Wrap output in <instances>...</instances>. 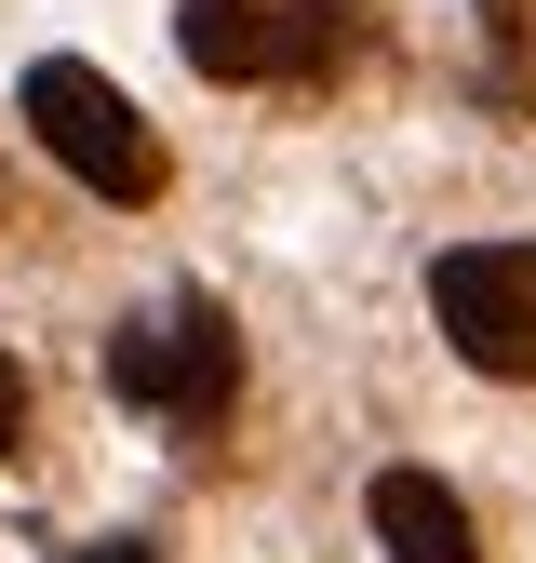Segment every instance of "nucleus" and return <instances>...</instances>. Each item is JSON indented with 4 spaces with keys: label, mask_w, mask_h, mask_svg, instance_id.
I'll return each mask as SVG.
<instances>
[{
    "label": "nucleus",
    "mask_w": 536,
    "mask_h": 563,
    "mask_svg": "<svg viewBox=\"0 0 536 563\" xmlns=\"http://www.w3.org/2000/svg\"><path fill=\"white\" fill-rule=\"evenodd\" d=\"M27 134H41L94 201H161V134H148V108H134L108 67L41 54V67H27Z\"/></svg>",
    "instance_id": "f03ea898"
},
{
    "label": "nucleus",
    "mask_w": 536,
    "mask_h": 563,
    "mask_svg": "<svg viewBox=\"0 0 536 563\" xmlns=\"http://www.w3.org/2000/svg\"><path fill=\"white\" fill-rule=\"evenodd\" d=\"M429 322L469 376H536V242H456L429 268Z\"/></svg>",
    "instance_id": "20e7f679"
},
{
    "label": "nucleus",
    "mask_w": 536,
    "mask_h": 563,
    "mask_svg": "<svg viewBox=\"0 0 536 563\" xmlns=\"http://www.w3.org/2000/svg\"><path fill=\"white\" fill-rule=\"evenodd\" d=\"M67 563H161V550H148V537H81Z\"/></svg>",
    "instance_id": "0eeeda50"
},
{
    "label": "nucleus",
    "mask_w": 536,
    "mask_h": 563,
    "mask_svg": "<svg viewBox=\"0 0 536 563\" xmlns=\"http://www.w3.org/2000/svg\"><path fill=\"white\" fill-rule=\"evenodd\" d=\"M376 550L389 563H483V537H469V497L456 483H429V470H376Z\"/></svg>",
    "instance_id": "39448f33"
},
{
    "label": "nucleus",
    "mask_w": 536,
    "mask_h": 563,
    "mask_svg": "<svg viewBox=\"0 0 536 563\" xmlns=\"http://www.w3.org/2000/svg\"><path fill=\"white\" fill-rule=\"evenodd\" d=\"M175 41L201 81H309V67H335V41H349V0H175Z\"/></svg>",
    "instance_id": "7ed1b4c3"
},
{
    "label": "nucleus",
    "mask_w": 536,
    "mask_h": 563,
    "mask_svg": "<svg viewBox=\"0 0 536 563\" xmlns=\"http://www.w3.org/2000/svg\"><path fill=\"white\" fill-rule=\"evenodd\" d=\"M108 389L148 416V430H215L228 389H242V335L215 296H161V309H134L108 335Z\"/></svg>",
    "instance_id": "f257e3e1"
},
{
    "label": "nucleus",
    "mask_w": 536,
    "mask_h": 563,
    "mask_svg": "<svg viewBox=\"0 0 536 563\" xmlns=\"http://www.w3.org/2000/svg\"><path fill=\"white\" fill-rule=\"evenodd\" d=\"M27 443V376H14V349H0V456Z\"/></svg>",
    "instance_id": "423d86ee"
}]
</instances>
